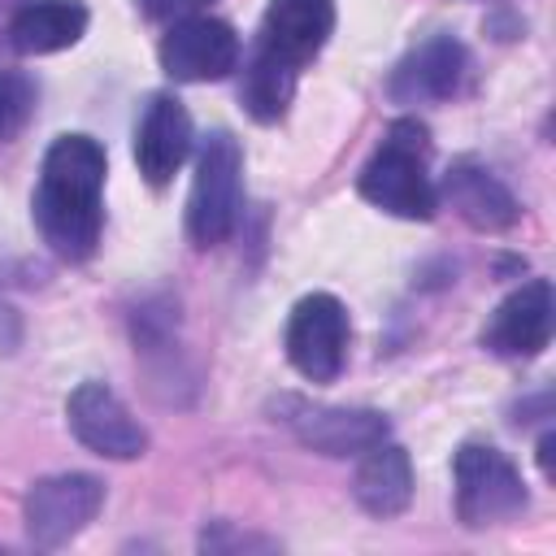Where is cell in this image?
I'll use <instances>...</instances> for the list:
<instances>
[{
  "instance_id": "9c48e42d",
  "label": "cell",
  "mask_w": 556,
  "mask_h": 556,
  "mask_svg": "<svg viewBox=\"0 0 556 556\" xmlns=\"http://www.w3.org/2000/svg\"><path fill=\"white\" fill-rule=\"evenodd\" d=\"M334 30V0H269L252 56L300 74Z\"/></svg>"
},
{
  "instance_id": "44dd1931",
  "label": "cell",
  "mask_w": 556,
  "mask_h": 556,
  "mask_svg": "<svg viewBox=\"0 0 556 556\" xmlns=\"http://www.w3.org/2000/svg\"><path fill=\"white\" fill-rule=\"evenodd\" d=\"M552 443H556L552 434L539 439V465H543V473H552Z\"/></svg>"
},
{
  "instance_id": "6da1fadb",
  "label": "cell",
  "mask_w": 556,
  "mask_h": 556,
  "mask_svg": "<svg viewBox=\"0 0 556 556\" xmlns=\"http://www.w3.org/2000/svg\"><path fill=\"white\" fill-rule=\"evenodd\" d=\"M104 148L91 135H56L43 152L30 217L39 239L70 265L96 256L104 235Z\"/></svg>"
},
{
  "instance_id": "277c9868",
  "label": "cell",
  "mask_w": 556,
  "mask_h": 556,
  "mask_svg": "<svg viewBox=\"0 0 556 556\" xmlns=\"http://www.w3.org/2000/svg\"><path fill=\"white\" fill-rule=\"evenodd\" d=\"M452 478H456V517L469 530L513 521L526 508V482L517 465L491 443H465L452 460Z\"/></svg>"
},
{
  "instance_id": "e0dca14e",
  "label": "cell",
  "mask_w": 556,
  "mask_h": 556,
  "mask_svg": "<svg viewBox=\"0 0 556 556\" xmlns=\"http://www.w3.org/2000/svg\"><path fill=\"white\" fill-rule=\"evenodd\" d=\"M295 83H300V74H291L265 56H248L243 78H239V100L256 122H278L295 100Z\"/></svg>"
},
{
  "instance_id": "4fadbf2b",
  "label": "cell",
  "mask_w": 556,
  "mask_h": 556,
  "mask_svg": "<svg viewBox=\"0 0 556 556\" xmlns=\"http://www.w3.org/2000/svg\"><path fill=\"white\" fill-rule=\"evenodd\" d=\"M465 78V48L452 35L421 39L387 78V96L395 104H426L447 100Z\"/></svg>"
},
{
  "instance_id": "2e32d148",
  "label": "cell",
  "mask_w": 556,
  "mask_h": 556,
  "mask_svg": "<svg viewBox=\"0 0 556 556\" xmlns=\"http://www.w3.org/2000/svg\"><path fill=\"white\" fill-rule=\"evenodd\" d=\"M87 30V4L83 0H22L9 17V43L26 56L74 48Z\"/></svg>"
},
{
  "instance_id": "5b68a950",
  "label": "cell",
  "mask_w": 556,
  "mask_h": 556,
  "mask_svg": "<svg viewBox=\"0 0 556 556\" xmlns=\"http://www.w3.org/2000/svg\"><path fill=\"white\" fill-rule=\"evenodd\" d=\"M348 308L330 291H313L287 317V361L308 382H334L348 361Z\"/></svg>"
},
{
  "instance_id": "ffe728a7",
  "label": "cell",
  "mask_w": 556,
  "mask_h": 556,
  "mask_svg": "<svg viewBox=\"0 0 556 556\" xmlns=\"http://www.w3.org/2000/svg\"><path fill=\"white\" fill-rule=\"evenodd\" d=\"M200 547H208V552H222V547H274V539H252V534H235L226 521H217V526H208L204 534H200Z\"/></svg>"
},
{
  "instance_id": "8fae6325",
  "label": "cell",
  "mask_w": 556,
  "mask_h": 556,
  "mask_svg": "<svg viewBox=\"0 0 556 556\" xmlns=\"http://www.w3.org/2000/svg\"><path fill=\"white\" fill-rule=\"evenodd\" d=\"M552 343V282L530 278L513 295L500 300V308L482 326V348L495 356L530 361Z\"/></svg>"
},
{
  "instance_id": "ba28073f",
  "label": "cell",
  "mask_w": 556,
  "mask_h": 556,
  "mask_svg": "<svg viewBox=\"0 0 556 556\" xmlns=\"http://www.w3.org/2000/svg\"><path fill=\"white\" fill-rule=\"evenodd\" d=\"M65 417H70V430L83 447H91L96 456H109V460H135L148 452V430L130 417V408L113 395V387L104 382H78L70 391V404H65Z\"/></svg>"
},
{
  "instance_id": "9a60e30c",
  "label": "cell",
  "mask_w": 556,
  "mask_h": 556,
  "mask_svg": "<svg viewBox=\"0 0 556 556\" xmlns=\"http://www.w3.org/2000/svg\"><path fill=\"white\" fill-rule=\"evenodd\" d=\"M352 495L369 517H400L413 500V460L400 443H374L369 452H361L356 478H352Z\"/></svg>"
},
{
  "instance_id": "ac0fdd59",
  "label": "cell",
  "mask_w": 556,
  "mask_h": 556,
  "mask_svg": "<svg viewBox=\"0 0 556 556\" xmlns=\"http://www.w3.org/2000/svg\"><path fill=\"white\" fill-rule=\"evenodd\" d=\"M35 104H39V83L26 70H0V143L26 130Z\"/></svg>"
},
{
  "instance_id": "5bb4252c",
  "label": "cell",
  "mask_w": 556,
  "mask_h": 556,
  "mask_svg": "<svg viewBox=\"0 0 556 556\" xmlns=\"http://www.w3.org/2000/svg\"><path fill=\"white\" fill-rule=\"evenodd\" d=\"M434 191H439V200H447L473 230H508V226L521 217L513 191H508L486 165H478V161H456V165L443 174V182H439Z\"/></svg>"
},
{
  "instance_id": "30bf717a",
  "label": "cell",
  "mask_w": 556,
  "mask_h": 556,
  "mask_svg": "<svg viewBox=\"0 0 556 556\" xmlns=\"http://www.w3.org/2000/svg\"><path fill=\"white\" fill-rule=\"evenodd\" d=\"M239 65V35L208 13H191L161 39V70L174 83H217Z\"/></svg>"
},
{
  "instance_id": "3957f363",
  "label": "cell",
  "mask_w": 556,
  "mask_h": 556,
  "mask_svg": "<svg viewBox=\"0 0 556 556\" xmlns=\"http://www.w3.org/2000/svg\"><path fill=\"white\" fill-rule=\"evenodd\" d=\"M243 204V148L230 130H213L195 156V178L187 195V235L195 248H217L230 239Z\"/></svg>"
},
{
  "instance_id": "52a82bcc",
  "label": "cell",
  "mask_w": 556,
  "mask_h": 556,
  "mask_svg": "<svg viewBox=\"0 0 556 556\" xmlns=\"http://www.w3.org/2000/svg\"><path fill=\"white\" fill-rule=\"evenodd\" d=\"M104 504V486L91 473H52L39 478L26 500H22V517H26V534L35 547H61L74 534H83L96 513Z\"/></svg>"
},
{
  "instance_id": "d6986e66",
  "label": "cell",
  "mask_w": 556,
  "mask_h": 556,
  "mask_svg": "<svg viewBox=\"0 0 556 556\" xmlns=\"http://www.w3.org/2000/svg\"><path fill=\"white\" fill-rule=\"evenodd\" d=\"M135 4H139V13L152 17V22H182V17L200 13L208 0H135Z\"/></svg>"
},
{
  "instance_id": "7c38bea8",
  "label": "cell",
  "mask_w": 556,
  "mask_h": 556,
  "mask_svg": "<svg viewBox=\"0 0 556 556\" xmlns=\"http://www.w3.org/2000/svg\"><path fill=\"white\" fill-rule=\"evenodd\" d=\"M191 152V117L178 96L156 91L135 126V165L148 178V187H169Z\"/></svg>"
},
{
  "instance_id": "7a4b0ae2",
  "label": "cell",
  "mask_w": 556,
  "mask_h": 556,
  "mask_svg": "<svg viewBox=\"0 0 556 556\" xmlns=\"http://www.w3.org/2000/svg\"><path fill=\"white\" fill-rule=\"evenodd\" d=\"M426 152H430V143H426L421 122H413V117L391 122L387 139L365 161V169L356 178V191L391 217L430 222L434 208H439V191H434V178L426 169Z\"/></svg>"
},
{
  "instance_id": "8992f818",
  "label": "cell",
  "mask_w": 556,
  "mask_h": 556,
  "mask_svg": "<svg viewBox=\"0 0 556 556\" xmlns=\"http://www.w3.org/2000/svg\"><path fill=\"white\" fill-rule=\"evenodd\" d=\"M274 408L282 426L321 456H361L391 434V421L378 408H334V404H308L300 395H282Z\"/></svg>"
}]
</instances>
